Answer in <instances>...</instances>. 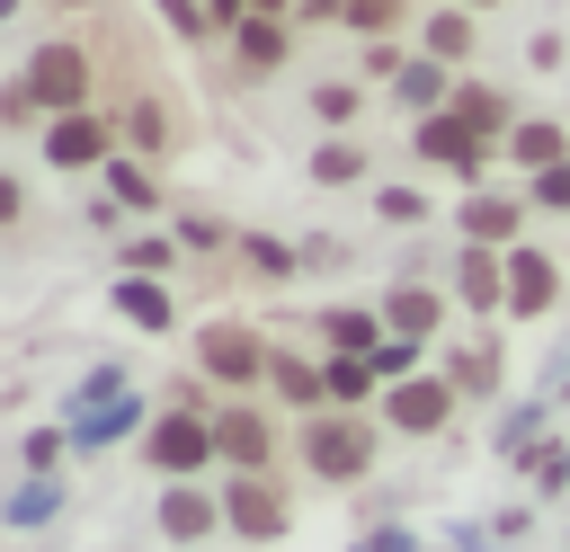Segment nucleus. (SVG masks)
I'll list each match as a JSON object with an SVG mask.
<instances>
[{
  "label": "nucleus",
  "instance_id": "1",
  "mask_svg": "<svg viewBox=\"0 0 570 552\" xmlns=\"http://www.w3.org/2000/svg\"><path fill=\"white\" fill-rule=\"evenodd\" d=\"M214 454H223V445H214V418H196V410H169V418L142 427V463L169 472V481H187V472L214 463Z\"/></svg>",
  "mask_w": 570,
  "mask_h": 552
},
{
  "label": "nucleus",
  "instance_id": "2",
  "mask_svg": "<svg viewBox=\"0 0 570 552\" xmlns=\"http://www.w3.org/2000/svg\"><path fill=\"white\" fill-rule=\"evenodd\" d=\"M303 463H312L321 481H356V472L374 463V427H356V418H312V427H303Z\"/></svg>",
  "mask_w": 570,
  "mask_h": 552
},
{
  "label": "nucleus",
  "instance_id": "3",
  "mask_svg": "<svg viewBox=\"0 0 570 552\" xmlns=\"http://www.w3.org/2000/svg\"><path fill=\"white\" fill-rule=\"evenodd\" d=\"M223 525H232V534H249V543H276L294 516H285V490H276L267 472H240V481L223 490Z\"/></svg>",
  "mask_w": 570,
  "mask_h": 552
},
{
  "label": "nucleus",
  "instance_id": "4",
  "mask_svg": "<svg viewBox=\"0 0 570 552\" xmlns=\"http://www.w3.org/2000/svg\"><path fill=\"white\" fill-rule=\"evenodd\" d=\"M27 98L80 116V98H89V53H80V45H45V53L27 62Z\"/></svg>",
  "mask_w": 570,
  "mask_h": 552
},
{
  "label": "nucleus",
  "instance_id": "5",
  "mask_svg": "<svg viewBox=\"0 0 570 552\" xmlns=\"http://www.w3.org/2000/svg\"><path fill=\"white\" fill-rule=\"evenodd\" d=\"M196 365H205V374H223V383H249V374H276V356H267V347H258L249 329H232V321L196 338Z\"/></svg>",
  "mask_w": 570,
  "mask_h": 552
},
{
  "label": "nucleus",
  "instance_id": "6",
  "mask_svg": "<svg viewBox=\"0 0 570 552\" xmlns=\"http://www.w3.org/2000/svg\"><path fill=\"white\" fill-rule=\"evenodd\" d=\"M214 525H223V499L214 490H196V481H169L160 490V534L169 543H205Z\"/></svg>",
  "mask_w": 570,
  "mask_h": 552
},
{
  "label": "nucleus",
  "instance_id": "7",
  "mask_svg": "<svg viewBox=\"0 0 570 552\" xmlns=\"http://www.w3.org/2000/svg\"><path fill=\"white\" fill-rule=\"evenodd\" d=\"M419 160H445V169H463V178H481V134L463 125V116H419Z\"/></svg>",
  "mask_w": 570,
  "mask_h": 552
},
{
  "label": "nucleus",
  "instance_id": "8",
  "mask_svg": "<svg viewBox=\"0 0 570 552\" xmlns=\"http://www.w3.org/2000/svg\"><path fill=\"white\" fill-rule=\"evenodd\" d=\"M214 445H223V463H240V472H267V454H276V436H267L258 410H223V418H214Z\"/></svg>",
  "mask_w": 570,
  "mask_h": 552
},
{
  "label": "nucleus",
  "instance_id": "9",
  "mask_svg": "<svg viewBox=\"0 0 570 552\" xmlns=\"http://www.w3.org/2000/svg\"><path fill=\"white\" fill-rule=\"evenodd\" d=\"M98 151H107V125L98 116H53V134H45V160L53 169H89Z\"/></svg>",
  "mask_w": 570,
  "mask_h": 552
},
{
  "label": "nucleus",
  "instance_id": "10",
  "mask_svg": "<svg viewBox=\"0 0 570 552\" xmlns=\"http://www.w3.org/2000/svg\"><path fill=\"white\" fill-rule=\"evenodd\" d=\"M552 258L543 249H508V312H552Z\"/></svg>",
  "mask_w": 570,
  "mask_h": 552
},
{
  "label": "nucleus",
  "instance_id": "11",
  "mask_svg": "<svg viewBox=\"0 0 570 552\" xmlns=\"http://www.w3.org/2000/svg\"><path fill=\"white\" fill-rule=\"evenodd\" d=\"M445 410H454V383H401L392 392V427H410V436H436Z\"/></svg>",
  "mask_w": 570,
  "mask_h": 552
},
{
  "label": "nucleus",
  "instance_id": "12",
  "mask_svg": "<svg viewBox=\"0 0 570 552\" xmlns=\"http://www.w3.org/2000/svg\"><path fill=\"white\" fill-rule=\"evenodd\" d=\"M463 240H472V249L517 240V205H508V196H472V205H463Z\"/></svg>",
  "mask_w": 570,
  "mask_h": 552
},
{
  "label": "nucleus",
  "instance_id": "13",
  "mask_svg": "<svg viewBox=\"0 0 570 552\" xmlns=\"http://www.w3.org/2000/svg\"><path fill=\"white\" fill-rule=\"evenodd\" d=\"M454 285H463V303H472V312H490V303H499V285H508V267H499L490 249H463V267H454Z\"/></svg>",
  "mask_w": 570,
  "mask_h": 552
},
{
  "label": "nucleus",
  "instance_id": "14",
  "mask_svg": "<svg viewBox=\"0 0 570 552\" xmlns=\"http://www.w3.org/2000/svg\"><path fill=\"white\" fill-rule=\"evenodd\" d=\"M116 312H125V321H142V329H169V294H160V285H142V276H125V285H116Z\"/></svg>",
  "mask_w": 570,
  "mask_h": 552
},
{
  "label": "nucleus",
  "instance_id": "15",
  "mask_svg": "<svg viewBox=\"0 0 570 552\" xmlns=\"http://www.w3.org/2000/svg\"><path fill=\"white\" fill-rule=\"evenodd\" d=\"M240 62H249V71L285 62V27H276V18H240Z\"/></svg>",
  "mask_w": 570,
  "mask_h": 552
},
{
  "label": "nucleus",
  "instance_id": "16",
  "mask_svg": "<svg viewBox=\"0 0 570 552\" xmlns=\"http://www.w3.org/2000/svg\"><path fill=\"white\" fill-rule=\"evenodd\" d=\"M383 321H392L401 338H419V329H436V294H419V285H401V294L383 303Z\"/></svg>",
  "mask_w": 570,
  "mask_h": 552
},
{
  "label": "nucleus",
  "instance_id": "17",
  "mask_svg": "<svg viewBox=\"0 0 570 552\" xmlns=\"http://www.w3.org/2000/svg\"><path fill=\"white\" fill-rule=\"evenodd\" d=\"M525 169H561V125H517V142H508Z\"/></svg>",
  "mask_w": 570,
  "mask_h": 552
},
{
  "label": "nucleus",
  "instance_id": "18",
  "mask_svg": "<svg viewBox=\"0 0 570 552\" xmlns=\"http://www.w3.org/2000/svg\"><path fill=\"white\" fill-rule=\"evenodd\" d=\"M312 178H321V187H347V178H365V151H356V142H321Z\"/></svg>",
  "mask_w": 570,
  "mask_h": 552
},
{
  "label": "nucleus",
  "instance_id": "19",
  "mask_svg": "<svg viewBox=\"0 0 570 552\" xmlns=\"http://www.w3.org/2000/svg\"><path fill=\"white\" fill-rule=\"evenodd\" d=\"M463 45H472V18H463V9H445V18H428V53H436V62H454Z\"/></svg>",
  "mask_w": 570,
  "mask_h": 552
},
{
  "label": "nucleus",
  "instance_id": "20",
  "mask_svg": "<svg viewBox=\"0 0 570 552\" xmlns=\"http://www.w3.org/2000/svg\"><path fill=\"white\" fill-rule=\"evenodd\" d=\"M401 98H410L419 116H436V98H445V71H436V62H410V71H401Z\"/></svg>",
  "mask_w": 570,
  "mask_h": 552
},
{
  "label": "nucleus",
  "instance_id": "21",
  "mask_svg": "<svg viewBox=\"0 0 570 552\" xmlns=\"http://www.w3.org/2000/svg\"><path fill=\"white\" fill-rule=\"evenodd\" d=\"M267 383H276L285 401H321V392H330V374H312V365H294V356H276V374H267Z\"/></svg>",
  "mask_w": 570,
  "mask_h": 552
},
{
  "label": "nucleus",
  "instance_id": "22",
  "mask_svg": "<svg viewBox=\"0 0 570 552\" xmlns=\"http://www.w3.org/2000/svg\"><path fill=\"white\" fill-rule=\"evenodd\" d=\"M321 374H330V392H338V401H365V392H374V365H356V356H330Z\"/></svg>",
  "mask_w": 570,
  "mask_h": 552
},
{
  "label": "nucleus",
  "instance_id": "23",
  "mask_svg": "<svg viewBox=\"0 0 570 552\" xmlns=\"http://www.w3.org/2000/svg\"><path fill=\"white\" fill-rule=\"evenodd\" d=\"M53 499H62L53 481H27V490L9 499V525H45V516H53Z\"/></svg>",
  "mask_w": 570,
  "mask_h": 552
},
{
  "label": "nucleus",
  "instance_id": "24",
  "mask_svg": "<svg viewBox=\"0 0 570 552\" xmlns=\"http://www.w3.org/2000/svg\"><path fill=\"white\" fill-rule=\"evenodd\" d=\"M454 116H463L472 134H499V125H508V107H499L490 89H463V107H454Z\"/></svg>",
  "mask_w": 570,
  "mask_h": 552
},
{
  "label": "nucleus",
  "instance_id": "25",
  "mask_svg": "<svg viewBox=\"0 0 570 552\" xmlns=\"http://www.w3.org/2000/svg\"><path fill=\"white\" fill-rule=\"evenodd\" d=\"M330 338H338L347 356H365V347H374V312H330Z\"/></svg>",
  "mask_w": 570,
  "mask_h": 552
},
{
  "label": "nucleus",
  "instance_id": "26",
  "mask_svg": "<svg viewBox=\"0 0 570 552\" xmlns=\"http://www.w3.org/2000/svg\"><path fill=\"white\" fill-rule=\"evenodd\" d=\"M401 18V0H347V27H365V36H383Z\"/></svg>",
  "mask_w": 570,
  "mask_h": 552
},
{
  "label": "nucleus",
  "instance_id": "27",
  "mask_svg": "<svg viewBox=\"0 0 570 552\" xmlns=\"http://www.w3.org/2000/svg\"><path fill=\"white\" fill-rule=\"evenodd\" d=\"M534 481H543V490H570V445H543V454H534Z\"/></svg>",
  "mask_w": 570,
  "mask_h": 552
},
{
  "label": "nucleus",
  "instance_id": "28",
  "mask_svg": "<svg viewBox=\"0 0 570 552\" xmlns=\"http://www.w3.org/2000/svg\"><path fill=\"white\" fill-rule=\"evenodd\" d=\"M312 107H321V116H330V125H347V116H356V89H347V80H330V89H321V98H312Z\"/></svg>",
  "mask_w": 570,
  "mask_h": 552
},
{
  "label": "nucleus",
  "instance_id": "29",
  "mask_svg": "<svg viewBox=\"0 0 570 552\" xmlns=\"http://www.w3.org/2000/svg\"><path fill=\"white\" fill-rule=\"evenodd\" d=\"M107 178H116V196H125V205H151V178H142V169H134V160H116V169H107Z\"/></svg>",
  "mask_w": 570,
  "mask_h": 552
},
{
  "label": "nucleus",
  "instance_id": "30",
  "mask_svg": "<svg viewBox=\"0 0 570 552\" xmlns=\"http://www.w3.org/2000/svg\"><path fill=\"white\" fill-rule=\"evenodd\" d=\"M410 365H419L410 338H383V347H374V374H410Z\"/></svg>",
  "mask_w": 570,
  "mask_h": 552
},
{
  "label": "nucleus",
  "instance_id": "31",
  "mask_svg": "<svg viewBox=\"0 0 570 552\" xmlns=\"http://www.w3.org/2000/svg\"><path fill=\"white\" fill-rule=\"evenodd\" d=\"M490 356H499V347H472V356H463V365H454V383H463V392H481V383H490V374H499V365H490Z\"/></svg>",
  "mask_w": 570,
  "mask_h": 552
},
{
  "label": "nucleus",
  "instance_id": "32",
  "mask_svg": "<svg viewBox=\"0 0 570 552\" xmlns=\"http://www.w3.org/2000/svg\"><path fill=\"white\" fill-rule=\"evenodd\" d=\"M419 214H428V205H419L410 187H392V196H383V223H419Z\"/></svg>",
  "mask_w": 570,
  "mask_h": 552
},
{
  "label": "nucleus",
  "instance_id": "33",
  "mask_svg": "<svg viewBox=\"0 0 570 552\" xmlns=\"http://www.w3.org/2000/svg\"><path fill=\"white\" fill-rule=\"evenodd\" d=\"M534 196H543V205H570V160H561V169H543V178H534Z\"/></svg>",
  "mask_w": 570,
  "mask_h": 552
},
{
  "label": "nucleus",
  "instance_id": "34",
  "mask_svg": "<svg viewBox=\"0 0 570 552\" xmlns=\"http://www.w3.org/2000/svg\"><path fill=\"white\" fill-rule=\"evenodd\" d=\"M249 9H258V18H276V9H285V0H249Z\"/></svg>",
  "mask_w": 570,
  "mask_h": 552
},
{
  "label": "nucleus",
  "instance_id": "35",
  "mask_svg": "<svg viewBox=\"0 0 570 552\" xmlns=\"http://www.w3.org/2000/svg\"><path fill=\"white\" fill-rule=\"evenodd\" d=\"M472 9H490V0H472Z\"/></svg>",
  "mask_w": 570,
  "mask_h": 552
}]
</instances>
